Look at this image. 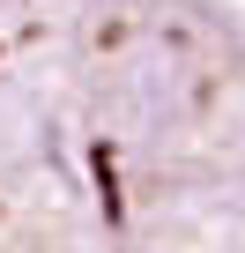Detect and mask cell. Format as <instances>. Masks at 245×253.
Instances as JSON below:
<instances>
[{
  "instance_id": "cell-1",
  "label": "cell",
  "mask_w": 245,
  "mask_h": 253,
  "mask_svg": "<svg viewBox=\"0 0 245 253\" xmlns=\"http://www.w3.org/2000/svg\"><path fill=\"white\" fill-rule=\"evenodd\" d=\"M0 253H245V23L0 0Z\"/></svg>"
}]
</instances>
